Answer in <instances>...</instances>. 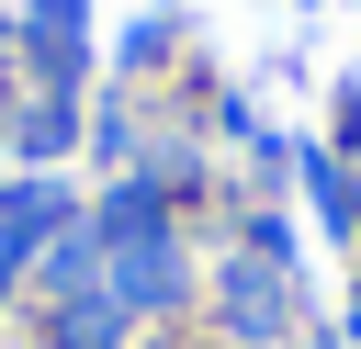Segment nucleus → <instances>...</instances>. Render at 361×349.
<instances>
[{
  "label": "nucleus",
  "instance_id": "4",
  "mask_svg": "<svg viewBox=\"0 0 361 349\" xmlns=\"http://www.w3.org/2000/svg\"><path fill=\"white\" fill-rule=\"evenodd\" d=\"M350 158H361V101H350Z\"/></svg>",
  "mask_w": 361,
  "mask_h": 349
},
{
  "label": "nucleus",
  "instance_id": "2",
  "mask_svg": "<svg viewBox=\"0 0 361 349\" xmlns=\"http://www.w3.org/2000/svg\"><path fill=\"white\" fill-rule=\"evenodd\" d=\"M226 315H237L248 338H271V326H293V281H282V259H271V248H248V259L226 270Z\"/></svg>",
  "mask_w": 361,
  "mask_h": 349
},
{
  "label": "nucleus",
  "instance_id": "1",
  "mask_svg": "<svg viewBox=\"0 0 361 349\" xmlns=\"http://www.w3.org/2000/svg\"><path fill=\"white\" fill-rule=\"evenodd\" d=\"M90 259H102V281H113V304L124 315H147V304H180V236H169V214H158V191H113L102 214H90Z\"/></svg>",
  "mask_w": 361,
  "mask_h": 349
},
{
  "label": "nucleus",
  "instance_id": "3",
  "mask_svg": "<svg viewBox=\"0 0 361 349\" xmlns=\"http://www.w3.org/2000/svg\"><path fill=\"white\" fill-rule=\"evenodd\" d=\"M23 146L56 158V146H68V101H34V113H23Z\"/></svg>",
  "mask_w": 361,
  "mask_h": 349
}]
</instances>
